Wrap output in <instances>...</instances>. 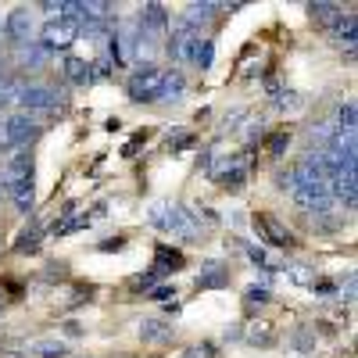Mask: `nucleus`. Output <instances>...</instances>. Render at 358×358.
Here are the masks:
<instances>
[{
	"mask_svg": "<svg viewBox=\"0 0 358 358\" xmlns=\"http://www.w3.org/2000/svg\"><path fill=\"white\" fill-rule=\"evenodd\" d=\"M65 79L69 83H76V86H86L90 79H94V65H90V62H83V57H76V54H69L65 57Z\"/></svg>",
	"mask_w": 358,
	"mask_h": 358,
	"instance_id": "11",
	"label": "nucleus"
},
{
	"mask_svg": "<svg viewBox=\"0 0 358 358\" xmlns=\"http://www.w3.org/2000/svg\"><path fill=\"white\" fill-rule=\"evenodd\" d=\"M183 90H187V79L179 76L176 69H165L162 90H158V101H179V97H183Z\"/></svg>",
	"mask_w": 358,
	"mask_h": 358,
	"instance_id": "12",
	"label": "nucleus"
},
{
	"mask_svg": "<svg viewBox=\"0 0 358 358\" xmlns=\"http://www.w3.org/2000/svg\"><path fill=\"white\" fill-rule=\"evenodd\" d=\"M248 255H251V258H255V262H258V265H262V262H265V255H262V248H248Z\"/></svg>",
	"mask_w": 358,
	"mask_h": 358,
	"instance_id": "29",
	"label": "nucleus"
},
{
	"mask_svg": "<svg viewBox=\"0 0 358 358\" xmlns=\"http://www.w3.org/2000/svg\"><path fill=\"white\" fill-rule=\"evenodd\" d=\"M40 133V126H36V118L29 115V111H15V115H8L4 118V126H0V143H8V147H22V143H29Z\"/></svg>",
	"mask_w": 358,
	"mask_h": 358,
	"instance_id": "5",
	"label": "nucleus"
},
{
	"mask_svg": "<svg viewBox=\"0 0 358 358\" xmlns=\"http://www.w3.org/2000/svg\"><path fill=\"white\" fill-rule=\"evenodd\" d=\"M255 229L265 236L268 244H276V248H290V241H294V236L287 233V226H280V219L268 215V212H258L255 215Z\"/></svg>",
	"mask_w": 358,
	"mask_h": 358,
	"instance_id": "9",
	"label": "nucleus"
},
{
	"mask_svg": "<svg viewBox=\"0 0 358 358\" xmlns=\"http://www.w3.org/2000/svg\"><path fill=\"white\" fill-rule=\"evenodd\" d=\"M43 62H47V50H43L36 40H29V43L18 47V65H25V69H43Z\"/></svg>",
	"mask_w": 358,
	"mask_h": 358,
	"instance_id": "14",
	"label": "nucleus"
},
{
	"mask_svg": "<svg viewBox=\"0 0 358 358\" xmlns=\"http://www.w3.org/2000/svg\"><path fill=\"white\" fill-rule=\"evenodd\" d=\"M337 40H341V47L355 50V40H358V18L355 15H341L337 18Z\"/></svg>",
	"mask_w": 358,
	"mask_h": 358,
	"instance_id": "15",
	"label": "nucleus"
},
{
	"mask_svg": "<svg viewBox=\"0 0 358 358\" xmlns=\"http://www.w3.org/2000/svg\"><path fill=\"white\" fill-rule=\"evenodd\" d=\"M36 355H43V358H65L69 348L65 344H54V341H43V344H36Z\"/></svg>",
	"mask_w": 358,
	"mask_h": 358,
	"instance_id": "23",
	"label": "nucleus"
},
{
	"mask_svg": "<svg viewBox=\"0 0 358 358\" xmlns=\"http://www.w3.org/2000/svg\"><path fill=\"white\" fill-rule=\"evenodd\" d=\"M162 76H165V69H155V65H143V69H136L133 76H129V83H126V90H129V101H158V90H162Z\"/></svg>",
	"mask_w": 358,
	"mask_h": 358,
	"instance_id": "3",
	"label": "nucleus"
},
{
	"mask_svg": "<svg viewBox=\"0 0 358 358\" xmlns=\"http://www.w3.org/2000/svg\"><path fill=\"white\" fill-rule=\"evenodd\" d=\"M226 276L222 273H208V276H201V287H215V283H222Z\"/></svg>",
	"mask_w": 358,
	"mask_h": 358,
	"instance_id": "27",
	"label": "nucleus"
},
{
	"mask_svg": "<svg viewBox=\"0 0 358 358\" xmlns=\"http://www.w3.org/2000/svg\"><path fill=\"white\" fill-rule=\"evenodd\" d=\"M151 222L172 236H183V241H190V236H197V222H194V212L190 208H179V204H155L151 208Z\"/></svg>",
	"mask_w": 358,
	"mask_h": 358,
	"instance_id": "1",
	"label": "nucleus"
},
{
	"mask_svg": "<svg viewBox=\"0 0 358 358\" xmlns=\"http://www.w3.org/2000/svg\"><path fill=\"white\" fill-rule=\"evenodd\" d=\"M334 126H337L341 133H355V104H351V101L337 104V118H334Z\"/></svg>",
	"mask_w": 358,
	"mask_h": 358,
	"instance_id": "18",
	"label": "nucleus"
},
{
	"mask_svg": "<svg viewBox=\"0 0 358 358\" xmlns=\"http://www.w3.org/2000/svg\"><path fill=\"white\" fill-rule=\"evenodd\" d=\"M201 47V29L187 25V22H179L172 29V40H169V54L176 57V62H194V54Z\"/></svg>",
	"mask_w": 358,
	"mask_h": 358,
	"instance_id": "7",
	"label": "nucleus"
},
{
	"mask_svg": "<svg viewBox=\"0 0 358 358\" xmlns=\"http://www.w3.org/2000/svg\"><path fill=\"white\" fill-rule=\"evenodd\" d=\"M0 69H4V57H0Z\"/></svg>",
	"mask_w": 358,
	"mask_h": 358,
	"instance_id": "31",
	"label": "nucleus"
},
{
	"mask_svg": "<svg viewBox=\"0 0 358 358\" xmlns=\"http://www.w3.org/2000/svg\"><path fill=\"white\" fill-rule=\"evenodd\" d=\"M248 297L262 305V301H268V290H262V287H251V290H248Z\"/></svg>",
	"mask_w": 358,
	"mask_h": 358,
	"instance_id": "26",
	"label": "nucleus"
},
{
	"mask_svg": "<svg viewBox=\"0 0 358 358\" xmlns=\"http://www.w3.org/2000/svg\"><path fill=\"white\" fill-rule=\"evenodd\" d=\"M140 337L147 344H165V341H172V326L158 322V319H147V322H140Z\"/></svg>",
	"mask_w": 358,
	"mask_h": 358,
	"instance_id": "13",
	"label": "nucleus"
},
{
	"mask_svg": "<svg viewBox=\"0 0 358 358\" xmlns=\"http://www.w3.org/2000/svg\"><path fill=\"white\" fill-rule=\"evenodd\" d=\"M183 358H197V355H194V351H190V355H183Z\"/></svg>",
	"mask_w": 358,
	"mask_h": 358,
	"instance_id": "30",
	"label": "nucleus"
},
{
	"mask_svg": "<svg viewBox=\"0 0 358 358\" xmlns=\"http://www.w3.org/2000/svg\"><path fill=\"white\" fill-rule=\"evenodd\" d=\"M8 194H11V201H15L18 212H25V215L33 212V201H36V183H33V172L8 179Z\"/></svg>",
	"mask_w": 358,
	"mask_h": 358,
	"instance_id": "8",
	"label": "nucleus"
},
{
	"mask_svg": "<svg viewBox=\"0 0 358 358\" xmlns=\"http://www.w3.org/2000/svg\"><path fill=\"white\" fill-rule=\"evenodd\" d=\"M287 140H290L287 133H276L273 140H268V155H276V158H280V155H283V147H287Z\"/></svg>",
	"mask_w": 358,
	"mask_h": 358,
	"instance_id": "24",
	"label": "nucleus"
},
{
	"mask_svg": "<svg viewBox=\"0 0 358 358\" xmlns=\"http://www.w3.org/2000/svg\"><path fill=\"white\" fill-rule=\"evenodd\" d=\"M172 265H183V258H179L176 251H169V248H158V265H155V273H176Z\"/></svg>",
	"mask_w": 358,
	"mask_h": 358,
	"instance_id": "20",
	"label": "nucleus"
},
{
	"mask_svg": "<svg viewBox=\"0 0 358 358\" xmlns=\"http://www.w3.org/2000/svg\"><path fill=\"white\" fill-rule=\"evenodd\" d=\"M155 297H158V301H165V297H176V290H169V287H158V290H155Z\"/></svg>",
	"mask_w": 358,
	"mask_h": 358,
	"instance_id": "28",
	"label": "nucleus"
},
{
	"mask_svg": "<svg viewBox=\"0 0 358 358\" xmlns=\"http://www.w3.org/2000/svg\"><path fill=\"white\" fill-rule=\"evenodd\" d=\"M165 22H169V15H165L162 4H147V8L140 11V22H136V25H143L147 33H155V29H165Z\"/></svg>",
	"mask_w": 358,
	"mask_h": 358,
	"instance_id": "16",
	"label": "nucleus"
},
{
	"mask_svg": "<svg viewBox=\"0 0 358 358\" xmlns=\"http://www.w3.org/2000/svg\"><path fill=\"white\" fill-rule=\"evenodd\" d=\"M294 204L305 208V212H330V179H319V183H305V187H294Z\"/></svg>",
	"mask_w": 358,
	"mask_h": 358,
	"instance_id": "6",
	"label": "nucleus"
},
{
	"mask_svg": "<svg viewBox=\"0 0 358 358\" xmlns=\"http://www.w3.org/2000/svg\"><path fill=\"white\" fill-rule=\"evenodd\" d=\"M308 11H312V18H315V22H322V25H337V18L344 15L337 4H312Z\"/></svg>",
	"mask_w": 358,
	"mask_h": 358,
	"instance_id": "17",
	"label": "nucleus"
},
{
	"mask_svg": "<svg viewBox=\"0 0 358 358\" xmlns=\"http://www.w3.org/2000/svg\"><path fill=\"white\" fill-rule=\"evenodd\" d=\"M219 183H222V187H229V190H236V187L244 183V169H241V165H233V169H226V172L219 176Z\"/></svg>",
	"mask_w": 358,
	"mask_h": 358,
	"instance_id": "22",
	"label": "nucleus"
},
{
	"mask_svg": "<svg viewBox=\"0 0 358 358\" xmlns=\"http://www.w3.org/2000/svg\"><path fill=\"white\" fill-rule=\"evenodd\" d=\"M76 36H79V22H72V18H47L36 43L50 54V50H69L76 43Z\"/></svg>",
	"mask_w": 358,
	"mask_h": 358,
	"instance_id": "2",
	"label": "nucleus"
},
{
	"mask_svg": "<svg viewBox=\"0 0 358 358\" xmlns=\"http://www.w3.org/2000/svg\"><path fill=\"white\" fill-rule=\"evenodd\" d=\"M4 29H8V36H11L18 47L29 43V36H33V15H29V8H15V11L8 15Z\"/></svg>",
	"mask_w": 358,
	"mask_h": 358,
	"instance_id": "10",
	"label": "nucleus"
},
{
	"mask_svg": "<svg viewBox=\"0 0 358 358\" xmlns=\"http://www.w3.org/2000/svg\"><path fill=\"white\" fill-rule=\"evenodd\" d=\"M18 90H22V83H15L11 76H0V108H8L11 101H18Z\"/></svg>",
	"mask_w": 358,
	"mask_h": 358,
	"instance_id": "19",
	"label": "nucleus"
},
{
	"mask_svg": "<svg viewBox=\"0 0 358 358\" xmlns=\"http://www.w3.org/2000/svg\"><path fill=\"white\" fill-rule=\"evenodd\" d=\"M212 57H215L212 40H201V47H197V54H194V62H197L201 69H212Z\"/></svg>",
	"mask_w": 358,
	"mask_h": 358,
	"instance_id": "21",
	"label": "nucleus"
},
{
	"mask_svg": "<svg viewBox=\"0 0 358 358\" xmlns=\"http://www.w3.org/2000/svg\"><path fill=\"white\" fill-rule=\"evenodd\" d=\"M18 101H22V108L33 115V111H50V108H57L65 101V94L62 90H54V86H43V83H22V90H18Z\"/></svg>",
	"mask_w": 358,
	"mask_h": 358,
	"instance_id": "4",
	"label": "nucleus"
},
{
	"mask_svg": "<svg viewBox=\"0 0 358 358\" xmlns=\"http://www.w3.org/2000/svg\"><path fill=\"white\" fill-rule=\"evenodd\" d=\"M36 244H40V233H36V229H33V233H22L18 251H36Z\"/></svg>",
	"mask_w": 358,
	"mask_h": 358,
	"instance_id": "25",
	"label": "nucleus"
}]
</instances>
